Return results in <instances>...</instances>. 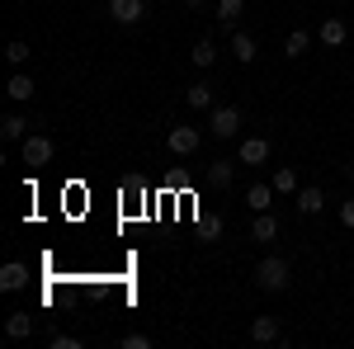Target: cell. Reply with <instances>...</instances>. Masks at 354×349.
Returning a JSON list of instances; mask_svg holds the SVG:
<instances>
[{
	"label": "cell",
	"instance_id": "6da1fadb",
	"mask_svg": "<svg viewBox=\"0 0 354 349\" xmlns=\"http://www.w3.org/2000/svg\"><path fill=\"white\" fill-rule=\"evenodd\" d=\"M293 283V265L283 260V255H265L260 265H255V288L260 293H283Z\"/></svg>",
	"mask_w": 354,
	"mask_h": 349
},
{
	"label": "cell",
	"instance_id": "7a4b0ae2",
	"mask_svg": "<svg viewBox=\"0 0 354 349\" xmlns=\"http://www.w3.org/2000/svg\"><path fill=\"white\" fill-rule=\"evenodd\" d=\"M19 151H24V165H28V170H43V165L53 161V151H57V147H53V137L28 133L24 142H19Z\"/></svg>",
	"mask_w": 354,
	"mask_h": 349
},
{
	"label": "cell",
	"instance_id": "3957f363",
	"mask_svg": "<svg viewBox=\"0 0 354 349\" xmlns=\"http://www.w3.org/2000/svg\"><path fill=\"white\" fill-rule=\"evenodd\" d=\"M165 147H170L175 156H194V151L203 147V133L189 128V123H180V128H170V133H165Z\"/></svg>",
	"mask_w": 354,
	"mask_h": 349
},
{
	"label": "cell",
	"instance_id": "277c9868",
	"mask_svg": "<svg viewBox=\"0 0 354 349\" xmlns=\"http://www.w3.org/2000/svg\"><path fill=\"white\" fill-rule=\"evenodd\" d=\"M213 137H236L241 133V109L236 104H213Z\"/></svg>",
	"mask_w": 354,
	"mask_h": 349
},
{
	"label": "cell",
	"instance_id": "5b68a950",
	"mask_svg": "<svg viewBox=\"0 0 354 349\" xmlns=\"http://www.w3.org/2000/svg\"><path fill=\"white\" fill-rule=\"evenodd\" d=\"M109 19L113 24H142L147 19V5L142 0H109Z\"/></svg>",
	"mask_w": 354,
	"mask_h": 349
},
{
	"label": "cell",
	"instance_id": "8992f818",
	"mask_svg": "<svg viewBox=\"0 0 354 349\" xmlns=\"http://www.w3.org/2000/svg\"><path fill=\"white\" fill-rule=\"evenodd\" d=\"M236 161L241 165H265L270 161V142H265V137H245L241 147H236Z\"/></svg>",
	"mask_w": 354,
	"mask_h": 349
},
{
	"label": "cell",
	"instance_id": "52a82bcc",
	"mask_svg": "<svg viewBox=\"0 0 354 349\" xmlns=\"http://www.w3.org/2000/svg\"><path fill=\"white\" fill-rule=\"evenodd\" d=\"M317 38H322L326 48H345L350 28H345V19H335V15H326V19H322V28H317Z\"/></svg>",
	"mask_w": 354,
	"mask_h": 349
},
{
	"label": "cell",
	"instance_id": "ba28073f",
	"mask_svg": "<svg viewBox=\"0 0 354 349\" xmlns=\"http://www.w3.org/2000/svg\"><path fill=\"white\" fill-rule=\"evenodd\" d=\"M250 340H255V345H279L283 330H279L274 317H255V321H250Z\"/></svg>",
	"mask_w": 354,
	"mask_h": 349
},
{
	"label": "cell",
	"instance_id": "9c48e42d",
	"mask_svg": "<svg viewBox=\"0 0 354 349\" xmlns=\"http://www.w3.org/2000/svg\"><path fill=\"white\" fill-rule=\"evenodd\" d=\"M245 203H250V213H270V203H274V185H270V180H255V185L245 189Z\"/></svg>",
	"mask_w": 354,
	"mask_h": 349
},
{
	"label": "cell",
	"instance_id": "30bf717a",
	"mask_svg": "<svg viewBox=\"0 0 354 349\" xmlns=\"http://www.w3.org/2000/svg\"><path fill=\"white\" fill-rule=\"evenodd\" d=\"M0 288H5V293H19V288H28V265L10 260V265L0 269Z\"/></svg>",
	"mask_w": 354,
	"mask_h": 349
},
{
	"label": "cell",
	"instance_id": "8fae6325",
	"mask_svg": "<svg viewBox=\"0 0 354 349\" xmlns=\"http://www.w3.org/2000/svg\"><path fill=\"white\" fill-rule=\"evenodd\" d=\"M322 208H326V194H322V189H317V185L298 189V213H302V217H317V213H322Z\"/></svg>",
	"mask_w": 354,
	"mask_h": 349
},
{
	"label": "cell",
	"instance_id": "7c38bea8",
	"mask_svg": "<svg viewBox=\"0 0 354 349\" xmlns=\"http://www.w3.org/2000/svg\"><path fill=\"white\" fill-rule=\"evenodd\" d=\"M0 137H5V142H24L28 137V118L24 113H5V118H0Z\"/></svg>",
	"mask_w": 354,
	"mask_h": 349
},
{
	"label": "cell",
	"instance_id": "4fadbf2b",
	"mask_svg": "<svg viewBox=\"0 0 354 349\" xmlns=\"http://www.w3.org/2000/svg\"><path fill=\"white\" fill-rule=\"evenodd\" d=\"M274 236H279V222H274L270 213H255V222H250V241H260V245H270Z\"/></svg>",
	"mask_w": 354,
	"mask_h": 349
},
{
	"label": "cell",
	"instance_id": "5bb4252c",
	"mask_svg": "<svg viewBox=\"0 0 354 349\" xmlns=\"http://www.w3.org/2000/svg\"><path fill=\"white\" fill-rule=\"evenodd\" d=\"M270 185H274V194H298V165H279L270 175Z\"/></svg>",
	"mask_w": 354,
	"mask_h": 349
},
{
	"label": "cell",
	"instance_id": "9a60e30c",
	"mask_svg": "<svg viewBox=\"0 0 354 349\" xmlns=\"http://www.w3.org/2000/svg\"><path fill=\"white\" fill-rule=\"evenodd\" d=\"M5 95H10L15 104H28V100H33V81H28L24 71H15V76H10V85H5Z\"/></svg>",
	"mask_w": 354,
	"mask_h": 349
},
{
	"label": "cell",
	"instance_id": "2e32d148",
	"mask_svg": "<svg viewBox=\"0 0 354 349\" xmlns=\"http://www.w3.org/2000/svg\"><path fill=\"white\" fill-rule=\"evenodd\" d=\"M255 53H260V48H255V38H250V33H232V57H236L241 66H250Z\"/></svg>",
	"mask_w": 354,
	"mask_h": 349
},
{
	"label": "cell",
	"instance_id": "e0dca14e",
	"mask_svg": "<svg viewBox=\"0 0 354 349\" xmlns=\"http://www.w3.org/2000/svg\"><path fill=\"white\" fill-rule=\"evenodd\" d=\"M185 104H189V109H213V85H208V81H194L189 90H185Z\"/></svg>",
	"mask_w": 354,
	"mask_h": 349
},
{
	"label": "cell",
	"instance_id": "ac0fdd59",
	"mask_svg": "<svg viewBox=\"0 0 354 349\" xmlns=\"http://www.w3.org/2000/svg\"><path fill=\"white\" fill-rule=\"evenodd\" d=\"M241 15H245V0H218V24L222 28H236Z\"/></svg>",
	"mask_w": 354,
	"mask_h": 349
},
{
	"label": "cell",
	"instance_id": "d6986e66",
	"mask_svg": "<svg viewBox=\"0 0 354 349\" xmlns=\"http://www.w3.org/2000/svg\"><path fill=\"white\" fill-rule=\"evenodd\" d=\"M5 335H10V340H28V335H33V317H28V312H15V317L5 321Z\"/></svg>",
	"mask_w": 354,
	"mask_h": 349
},
{
	"label": "cell",
	"instance_id": "ffe728a7",
	"mask_svg": "<svg viewBox=\"0 0 354 349\" xmlns=\"http://www.w3.org/2000/svg\"><path fill=\"white\" fill-rule=\"evenodd\" d=\"M189 57H194V66H203V71H208V66L218 62V43H213V38H198Z\"/></svg>",
	"mask_w": 354,
	"mask_h": 349
},
{
	"label": "cell",
	"instance_id": "44dd1931",
	"mask_svg": "<svg viewBox=\"0 0 354 349\" xmlns=\"http://www.w3.org/2000/svg\"><path fill=\"white\" fill-rule=\"evenodd\" d=\"M232 175H236V161H213L208 165V185H218V189L232 185Z\"/></svg>",
	"mask_w": 354,
	"mask_h": 349
},
{
	"label": "cell",
	"instance_id": "7402d4cb",
	"mask_svg": "<svg viewBox=\"0 0 354 349\" xmlns=\"http://www.w3.org/2000/svg\"><path fill=\"white\" fill-rule=\"evenodd\" d=\"M307 48H312V33H307V28H293V33L283 38V53L288 57H302Z\"/></svg>",
	"mask_w": 354,
	"mask_h": 349
},
{
	"label": "cell",
	"instance_id": "603a6c76",
	"mask_svg": "<svg viewBox=\"0 0 354 349\" xmlns=\"http://www.w3.org/2000/svg\"><path fill=\"white\" fill-rule=\"evenodd\" d=\"M5 62H10V66H24V62H28V43H24V38H15V43L5 48Z\"/></svg>",
	"mask_w": 354,
	"mask_h": 349
},
{
	"label": "cell",
	"instance_id": "cb8c5ba5",
	"mask_svg": "<svg viewBox=\"0 0 354 349\" xmlns=\"http://www.w3.org/2000/svg\"><path fill=\"white\" fill-rule=\"evenodd\" d=\"M53 349H81V340H76V335H66V330H57V335H53Z\"/></svg>",
	"mask_w": 354,
	"mask_h": 349
},
{
	"label": "cell",
	"instance_id": "d4e9b609",
	"mask_svg": "<svg viewBox=\"0 0 354 349\" xmlns=\"http://www.w3.org/2000/svg\"><path fill=\"white\" fill-rule=\"evenodd\" d=\"M123 345H128V349H151V340H147V335L137 330V335H123Z\"/></svg>",
	"mask_w": 354,
	"mask_h": 349
},
{
	"label": "cell",
	"instance_id": "484cf974",
	"mask_svg": "<svg viewBox=\"0 0 354 349\" xmlns=\"http://www.w3.org/2000/svg\"><path fill=\"white\" fill-rule=\"evenodd\" d=\"M340 222H345V227H354V198H345V203H340Z\"/></svg>",
	"mask_w": 354,
	"mask_h": 349
},
{
	"label": "cell",
	"instance_id": "4316f807",
	"mask_svg": "<svg viewBox=\"0 0 354 349\" xmlns=\"http://www.w3.org/2000/svg\"><path fill=\"white\" fill-rule=\"evenodd\" d=\"M185 5H189V10H198V5H203V0H185Z\"/></svg>",
	"mask_w": 354,
	"mask_h": 349
}]
</instances>
